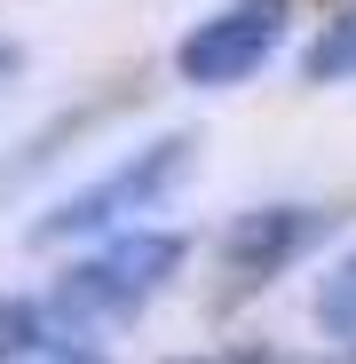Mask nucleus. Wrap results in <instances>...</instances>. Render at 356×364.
Masks as SVG:
<instances>
[{
    "instance_id": "nucleus-8",
    "label": "nucleus",
    "mask_w": 356,
    "mask_h": 364,
    "mask_svg": "<svg viewBox=\"0 0 356 364\" xmlns=\"http://www.w3.org/2000/svg\"><path fill=\"white\" fill-rule=\"evenodd\" d=\"M174 364H277L269 348H222V356H174Z\"/></svg>"
},
{
    "instance_id": "nucleus-4",
    "label": "nucleus",
    "mask_w": 356,
    "mask_h": 364,
    "mask_svg": "<svg viewBox=\"0 0 356 364\" xmlns=\"http://www.w3.org/2000/svg\"><path fill=\"white\" fill-rule=\"evenodd\" d=\"M285 40H293V0H214L174 40V80L198 95H237L277 64Z\"/></svg>"
},
{
    "instance_id": "nucleus-3",
    "label": "nucleus",
    "mask_w": 356,
    "mask_h": 364,
    "mask_svg": "<svg viewBox=\"0 0 356 364\" xmlns=\"http://www.w3.org/2000/svg\"><path fill=\"white\" fill-rule=\"evenodd\" d=\"M340 237V206L325 198H261V206H237L222 230H214V293L222 309L269 293L277 277H293L301 262H317L325 246Z\"/></svg>"
},
{
    "instance_id": "nucleus-9",
    "label": "nucleus",
    "mask_w": 356,
    "mask_h": 364,
    "mask_svg": "<svg viewBox=\"0 0 356 364\" xmlns=\"http://www.w3.org/2000/svg\"><path fill=\"white\" fill-rule=\"evenodd\" d=\"M16 72H24V40H0V87H9Z\"/></svg>"
},
{
    "instance_id": "nucleus-1",
    "label": "nucleus",
    "mask_w": 356,
    "mask_h": 364,
    "mask_svg": "<svg viewBox=\"0 0 356 364\" xmlns=\"http://www.w3.org/2000/svg\"><path fill=\"white\" fill-rule=\"evenodd\" d=\"M198 174V127H166L151 143H135L127 159H111L103 174L72 182L64 198H48L40 222L24 230V246L40 254H72V246H95L111 230H135V222H158L174 198L190 191Z\"/></svg>"
},
{
    "instance_id": "nucleus-6",
    "label": "nucleus",
    "mask_w": 356,
    "mask_h": 364,
    "mask_svg": "<svg viewBox=\"0 0 356 364\" xmlns=\"http://www.w3.org/2000/svg\"><path fill=\"white\" fill-rule=\"evenodd\" d=\"M309 317H317V333L333 341V348H348L356 356V246L317 277V301H309Z\"/></svg>"
},
{
    "instance_id": "nucleus-7",
    "label": "nucleus",
    "mask_w": 356,
    "mask_h": 364,
    "mask_svg": "<svg viewBox=\"0 0 356 364\" xmlns=\"http://www.w3.org/2000/svg\"><path fill=\"white\" fill-rule=\"evenodd\" d=\"M16 364H111V356H103V333L72 325V333H55V341H40V348H32V356H16Z\"/></svg>"
},
{
    "instance_id": "nucleus-5",
    "label": "nucleus",
    "mask_w": 356,
    "mask_h": 364,
    "mask_svg": "<svg viewBox=\"0 0 356 364\" xmlns=\"http://www.w3.org/2000/svg\"><path fill=\"white\" fill-rule=\"evenodd\" d=\"M340 80H356V0H333L301 48V87H340Z\"/></svg>"
},
{
    "instance_id": "nucleus-2",
    "label": "nucleus",
    "mask_w": 356,
    "mask_h": 364,
    "mask_svg": "<svg viewBox=\"0 0 356 364\" xmlns=\"http://www.w3.org/2000/svg\"><path fill=\"white\" fill-rule=\"evenodd\" d=\"M183 269H190V230L135 222V230L95 237V246H72L64 269L48 277V293L64 301L87 333H119V325H135L151 301H166Z\"/></svg>"
}]
</instances>
